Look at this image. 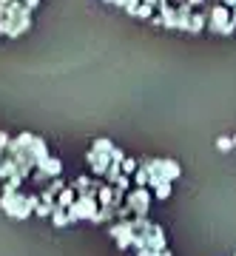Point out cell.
Returning <instances> with one entry per match:
<instances>
[{"label": "cell", "instance_id": "11", "mask_svg": "<svg viewBox=\"0 0 236 256\" xmlns=\"http://www.w3.org/2000/svg\"><path fill=\"white\" fill-rule=\"evenodd\" d=\"M216 148H219V151H230V148H234V140H230V137H219L216 140Z\"/></svg>", "mask_w": 236, "mask_h": 256}, {"label": "cell", "instance_id": "13", "mask_svg": "<svg viewBox=\"0 0 236 256\" xmlns=\"http://www.w3.org/2000/svg\"><path fill=\"white\" fill-rule=\"evenodd\" d=\"M151 12H154V6H146V3H140V6H136V18H151Z\"/></svg>", "mask_w": 236, "mask_h": 256}, {"label": "cell", "instance_id": "15", "mask_svg": "<svg viewBox=\"0 0 236 256\" xmlns=\"http://www.w3.org/2000/svg\"><path fill=\"white\" fill-rule=\"evenodd\" d=\"M225 6H228V9H234V12H236V0H225Z\"/></svg>", "mask_w": 236, "mask_h": 256}, {"label": "cell", "instance_id": "17", "mask_svg": "<svg viewBox=\"0 0 236 256\" xmlns=\"http://www.w3.org/2000/svg\"><path fill=\"white\" fill-rule=\"evenodd\" d=\"M106 3H117V6H120V0H106Z\"/></svg>", "mask_w": 236, "mask_h": 256}, {"label": "cell", "instance_id": "18", "mask_svg": "<svg viewBox=\"0 0 236 256\" xmlns=\"http://www.w3.org/2000/svg\"><path fill=\"white\" fill-rule=\"evenodd\" d=\"M230 140H234V148H236V134H234V137H230Z\"/></svg>", "mask_w": 236, "mask_h": 256}, {"label": "cell", "instance_id": "3", "mask_svg": "<svg viewBox=\"0 0 236 256\" xmlns=\"http://www.w3.org/2000/svg\"><path fill=\"white\" fill-rule=\"evenodd\" d=\"M111 151H114V148H111ZM111 151H97V148H91V151H88V156H86V160L91 162V171H94V174H106V171H108Z\"/></svg>", "mask_w": 236, "mask_h": 256}, {"label": "cell", "instance_id": "4", "mask_svg": "<svg viewBox=\"0 0 236 256\" xmlns=\"http://www.w3.org/2000/svg\"><path fill=\"white\" fill-rule=\"evenodd\" d=\"M148 202H151V196H148L146 188H136L134 194H128V210H136V216L148 214Z\"/></svg>", "mask_w": 236, "mask_h": 256}, {"label": "cell", "instance_id": "2", "mask_svg": "<svg viewBox=\"0 0 236 256\" xmlns=\"http://www.w3.org/2000/svg\"><path fill=\"white\" fill-rule=\"evenodd\" d=\"M134 220H120L117 225H111V236L117 239L120 248H128L131 242H134Z\"/></svg>", "mask_w": 236, "mask_h": 256}, {"label": "cell", "instance_id": "12", "mask_svg": "<svg viewBox=\"0 0 236 256\" xmlns=\"http://www.w3.org/2000/svg\"><path fill=\"white\" fill-rule=\"evenodd\" d=\"M91 148H97V151H111V148H114V142H111V140H97Z\"/></svg>", "mask_w": 236, "mask_h": 256}, {"label": "cell", "instance_id": "9", "mask_svg": "<svg viewBox=\"0 0 236 256\" xmlns=\"http://www.w3.org/2000/svg\"><path fill=\"white\" fill-rule=\"evenodd\" d=\"M52 216H54V225H68V214H66L63 208H54Z\"/></svg>", "mask_w": 236, "mask_h": 256}, {"label": "cell", "instance_id": "5", "mask_svg": "<svg viewBox=\"0 0 236 256\" xmlns=\"http://www.w3.org/2000/svg\"><path fill=\"white\" fill-rule=\"evenodd\" d=\"M154 26L176 28V9H174L168 0H162V3H160V18H154Z\"/></svg>", "mask_w": 236, "mask_h": 256}, {"label": "cell", "instance_id": "6", "mask_svg": "<svg viewBox=\"0 0 236 256\" xmlns=\"http://www.w3.org/2000/svg\"><path fill=\"white\" fill-rule=\"evenodd\" d=\"M97 194H100V205H111V208H114V191H111L108 185H100Z\"/></svg>", "mask_w": 236, "mask_h": 256}, {"label": "cell", "instance_id": "1", "mask_svg": "<svg viewBox=\"0 0 236 256\" xmlns=\"http://www.w3.org/2000/svg\"><path fill=\"white\" fill-rule=\"evenodd\" d=\"M210 28H214L216 34H230L236 28L234 20H228V6H216V9L210 12Z\"/></svg>", "mask_w": 236, "mask_h": 256}, {"label": "cell", "instance_id": "7", "mask_svg": "<svg viewBox=\"0 0 236 256\" xmlns=\"http://www.w3.org/2000/svg\"><path fill=\"white\" fill-rule=\"evenodd\" d=\"M72 202H74V191H72V188H63V191H60V202H57V208L66 210V205H72Z\"/></svg>", "mask_w": 236, "mask_h": 256}, {"label": "cell", "instance_id": "10", "mask_svg": "<svg viewBox=\"0 0 236 256\" xmlns=\"http://www.w3.org/2000/svg\"><path fill=\"white\" fill-rule=\"evenodd\" d=\"M156 196H160V200H168V196H171V182H160L156 185Z\"/></svg>", "mask_w": 236, "mask_h": 256}, {"label": "cell", "instance_id": "19", "mask_svg": "<svg viewBox=\"0 0 236 256\" xmlns=\"http://www.w3.org/2000/svg\"><path fill=\"white\" fill-rule=\"evenodd\" d=\"M234 23H236V12H234Z\"/></svg>", "mask_w": 236, "mask_h": 256}, {"label": "cell", "instance_id": "8", "mask_svg": "<svg viewBox=\"0 0 236 256\" xmlns=\"http://www.w3.org/2000/svg\"><path fill=\"white\" fill-rule=\"evenodd\" d=\"M202 26H205V14H191V26H188V32H202Z\"/></svg>", "mask_w": 236, "mask_h": 256}, {"label": "cell", "instance_id": "14", "mask_svg": "<svg viewBox=\"0 0 236 256\" xmlns=\"http://www.w3.org/2000/svg\"><path fill=\"white\" fill-rule=\"evenodd\" d=\"M120 165H122V171H126V174H134V171H136V162H134V160H122Z\"/></svg>", "mask_w": 236, "mask_h": 256}, {"label": "cell", "instance_id": "16", "mask_svg": "<svg viewBox=\"0 0 236 256\" xmlns=\"http://www.w3.org/2000/svg\"><path fill=\"white\" fill-rule=\"evenodd\" d=\"M154 256H171V254H168V250H160V254H154Z\"/></svg>", "mask_w": 236, "mask_h": 256}]
</instances>
